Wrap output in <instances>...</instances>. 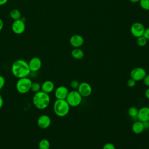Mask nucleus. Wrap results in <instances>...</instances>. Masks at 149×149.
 Listing matches in <instances>:
<instances>
[{
  "label": "nucleus",
  "instance_id": "nucleus-24",
  "mask_svg": "<svg viewBox=\"0 0 149 149\" xmlns=\"http://www.w3.org/2000/svg\"><path fill=\"white\" fill-rule=\"evenodd\" d=\"M79 84H80V83L76 80H73L70 83V86L73 90L77 89L79 86Z\"/></svg>",
  "mask_w": 149,
  "mask_h": 149
},
{
  "label": "nucleus",
  "instance_id": "nucleus-16",
  "mask_svg": "<svg viewBox=\"0 0 149 149\" xmlns=\"http://www.w3.org/2000/svg\"><path fill=\"white\" fill-rule=\"evenodd\" d=\"M132 131L135 134H140L144 130V127L143 126V123L140 120L135 121L132 126Z\"/></svg>",
  "mask_w": 149,
  "mask_h": 149
},
{
  "label": "nucleus",
  "instance_id": "nucleus-36",
  "mask_svg": "<svg viewBox=\"0 0 149 149\" xmlns=\"http://www.w3.org/2000/svg\"><path fill=\"white\" fill-rule=\"evenodd\" d=\"M148 107H149V106H148Z\"/></svg>",
  "mask_w": 149,
  "mask_h": 149
},
{
  "label": "nucleus",
  "instance_id": "nucleus-28",
  "mask_svg": "<svg viewBox=\"0 0 149 149\" xmlns=\"http://www.w3.org/2000/svg\"><path fill=\"white\" fill-rule=\"evenodd\" d=\"M143 36L146 38L147 40H149V27L145 29Z\"/></svg>",
  "mask_w": 149,
  "mask_h": 149
},
{
  "label": "nucleus",
  "instance_id": "nucleus-27",
  "mask_svg": "<svg viewBox=\"0 0 149 149\" xmlns=\"http://www.w3.org/2000/svg\"><path fill=\"white\" fill-rule=\"evenodd\" d=\"M5 84V77L3 76L0 75V91L4 87Z\"/></svg>",
  "mask_w": 149,
  "mask_h": 149
},
{
  "label": "nucleus",
  "instance_id": "nucleus-14",
  "mask_svg": "<svg viewBox=\"0 0 149 149\" xmlns=\"http://www.w3.org/2000/svg\"><path fill=\"white\" fill-rule=\"evenodd\" d=\"M69 42L74 48H80L84 44V38L80 34H74L70 38Z\"/></svg>",
  "mask_w": 149,
  "mask_h": 149
},
{
  "label": "nucleus",
  "instance_id": "nucleus-9",
  "mask_svg": "<svg viewBox=\"0 0 149 149\" xmlns=\"http://www.w3.org/2000/svg\"><path fill=\"white\" fill-rule=\"evenodd\" d=\"M77 91L82 97H87L90 96L92 93V87L89 83L86 81H83L80 83L77 88Z\"/></svg>",
  "mask_w": 149,
  "mask_h": 149
},
{
  "label": "nucleus",
  "instance_id": "nucleus-35",
  "mask_svg": "<svg viewBox=\"0 0 149 149\" xmlns=\"http://www.w3.org/2000/svg\"><path fill=\"white\" fill-rule=\"evenodd\" d=\"M132 3H137V2H139L140 0H129Z\"/></svg>",
  "mask_w": 149,
  "mask_h": 149
},
{
  "label": "nucleus",
  "instance_id": "nucleus-11",
  "mask_svg": "<svg viewBox=\"0 0 149 149\" xmlns=\"http://www.w3.org/2000/svg\"><path fill=\"white\" fill-rule=\"evenodd\" d=\"M31 72H36L38 71L42 66V61L38 57H33L28 62Z\"/></svg>",
  "mask_w": 149,
  "mask_h": 149
},
{
  "label": "nucleus",
  "instance_id": "nucleus-29",
  "mask_svg": "<svg viewBox=\"0 0 149 149\" xmlns=\"http://www.w3.org/2000/svg\"><path fill=\"white\" fill-rule=\"evenodd\" d=\"M143 80L144 84L146 86L149 87V74H146V76H145V77L144 78V79Z\"/></svg>",
  "mask_w": 149,
  "mask_h": 149
},
{
  "label": "nucleus",
  "instance_id": "nucleus-22",
  "mask_svg": "<svg viewBox=\"0 0 149 149\" xmlns=\"http://www.w3.org/2000/svg\"><path fill=\"white\" fill-rule=\"evenodd\" d=\"M137 44L140 47H144L147 42V40L143 36H141L137 38Z\"/></svg>",
  "mask_w": 149,
  "mask_h": 149
},
{
  "label": "nucleus",
  "instance_id": "nucleus-13",
  "mask_svg": "<svg viewBox=\"0 0 149 149\" xmlns=\"http://www.w3.org/2000/svg\"><path fill=\"white\" fill-rule=\"evenodd\" d=\"M137 118L139 120L144 122L149 120V107H143L138 111Z\"/></svg>",
  "mask_w": 149,
  "mask_h": 149
},
{
  "label": "nucleus",
  "instance_id": "nucleus-10",
  "mask_svg": "<svg viewBox=\"0 0 149 149\" xmlns=\"http://www.w3.org/2000/svg\"><path fill=\"white\" fill-rule=\"evenodd\" d=\"M37 123L40 129H45L49 127L51 125V119L48 115H42L38 117Z\"/></svg>",
  "mask_w": 149,
  "mask_h": 149
},
{
  "label": "nucleus",
  "instance_id": "nucleus-26",
  "mask_svg": "<svg viewBox=\"0 0 149 149\" xmlns=\"http://www.w3.org/2000/svg\"><path fill=\"white\" fill-rule=\"evenodd\" d=\"M136 84V81L133 80V79L130 78L127 81V85L128 87H130V88H132V87H134Z\"/></svg>",
  "mask_w": 149,
  "mask_h": 149
},
{
  "label": "nucleus",
  "instance_id": "nucleus-3",
  "mask_svg": "<svg viewBox=\"0 0 149 149\" xmlns=\"http://www.w3.org/2000/svg\"><path fill=\"white\" fill-rule=\"evenodd\" d=\"M70 107L66 100L56 99L54 103L53 109L56 115L59 117H64L69 113Z\"/></svg>",
  "mask_w": 149,
  "mask_h": 149
},
{
  "label": "nucleus",
  "instance_id": "nucleus-4",
  "mask_svg": "<svg viewBox=\"0 0 149 149\" xmlns=\"http://www.w3.org/2000/svg\"><path fill=\"white\" fill-rule=\"evenodd\" d=\"M32 82L31 80L28 77L18 79L16 84V90L20 94L28 93L31 89Z\"/></svg>",
  "mask_w": 149,
  "mask_h": 149
},
{
  "label": "nucleus",
  "instance_id": "nucleus-30",
  "mask_svg": "<svg viewBox=\"0 0 149 149\" xmlns=\"http://www.w3.org/2000/svg\"><path fill=\"white\" fill-rule=\"evenodd\" d=\"M143 126L145 129H149V120L148 121H146L143 122Z\"/></svg>",
  "mask_w": 149,
  "mask_h": 149
},
{
  "label": "nucleus",
  "instance_id": "nucleus-8",
  "mask_svg": "<svg viewBox=\"0 0 149 149\" xmlns=\"http://www.w3.org/2000/svg\"><path fill=\"white\" fill-rule=\"evenodd\" d=\"M11 28L15 34H22L25 31L26 24L24 20L20 19L13 21Z\"/></svg>",
  "mask_w": 149,
  "mask_h": 149
},
{
  "label": "nucleus",
  "instance_id": "nucleus-18",
  "mask_svg": "<svg viewBox=\"0 0 149 149\" xmlns=\"http://www.w3.org/2000/svg\"><path fill=\"white\" fill-rule=\"evenodd\" d=\"M9 15L10 18L13 20L21 19V13L18 9H16L11 10L9 13Z\"/></svg>",
  "mask_w": 149,
  "mask_h": 149
},
{
  "label": "nucleus",
  "instance_id": "nucleus-31",
  "mask_svg": "<svg viewBox=\"0 0 149 149\" xmlns=\"http://www.w3.org/2000/svg\"><path fill=\"white\" fill-rule=\"evenodd\" d=\"M144 95L149 100V87H148V88L146 90L144 93Z\"/></svg>",
  "mask_w": 149,
  "mask_h": 149
},
{
  "label": "nucleus",
  "instance_id": "nucleus-7",
  "mask_svg": "<svg viewBox=\"0 0 149 149\" xmlns=\"http://www.w3.org/2000/svg\"><path fill=\"white\" fill-rule=\"evenodd\" d=\"M144 30V26L141 23L135 22L132 24L130 31L133 36L137 38L143 36Z\"/></svg>",
  "mask_w": 149,
  "mask_h": 149
},
{
  "label": "nucleus",
  "instance_id": "nucleus-23",
  "mask_svg": "<svg viewBox=\"0 0 149 149\" xmlns=\"http://www.w3.org/2000/svg\"><path fill=\"white\" fill-rule=\"evenodd\" d=\"M140 6L146 10H149V0H140Z\"/></svg>",
  "mask_w": 149,
  "mask_h": 149
},
{
  "label": "nucleus",
  "instance_id": "nucleus-12",
  "mask_svg": "<svg viewBox=\"0 0 149 149\" xmlns=\"http://www.w3.org/2000/svg\"><path fill=\"white\" fill-rule=\"evenodd\" d=\"M69 93L68 88L64 86L58 87L55 90V97L57 100H65Z\"/></svg>",
  "mask_w": 149,
  "mask_h": 149
},
{
  "label": "nucleus",
  "instance_id": "nucleus-25",
  "mask_svg": "<svg viewBox=\"0 0 149 149\" xmlns=\"http://www.w3.org/2000/svg\"><path fill=\"white\" fill-rule=\"evenodd\" d=\"M102 149H116V147L113 144L111 143H107L104 145Z\"/></svg>",
  "mask_w": 149,
  "mask_h": 149
},
{
  "label": "nucleus",
  "instance_id": "nucleus-33",
  "mask_svg": "<svg viewBox=\"0 0 149 149\" xmlns=\"http://www.w3.org/2000/svg\"><path fill=\"white\" fill-rule=\"evenodd\" d=\"M8 0H0V6L3 5L8 2Z\"/></svg>",
  "mask_w": 149,
  "mask_h": 149
},
{
  "label": "nucleus",
  "instance_id": "nucleus-15",
  "mask_svg": "<svg viewBox=\"0 0 149 149\" xmlns=\"http://www.w3.org/2000/svg\"><path fill=\"white\" fill-rule=\"evenodd\" d=\"M41 90L49 94L52 93L55 88V85L54 83L51 80H45L41 85Z\"/></svg>",
  "mask_w": 149,
  "mask_h": 149
},
{
  "label": "nucleus",
  "instance_id": "nucleus-5",
  "mask_svg": "<svg viewBox=\"0 0 149 149\" xmlns=\"http://www.w3.org/2000/svg\"><path fill=\"white\" fill-rule=\"evenodd\" d=\"M65 100L70 107H76L81 103L82 97L77 90H73L71 91H69Z\"/></svg>",
  "mask_w": 149,
  "mask_h": 149
},
{
  "label": "nucleus",
  "instance_id": "nucleus-2",
  "mask_svg": "<svg viewBox=\"0 0 149 149\" xmlns=\"http://www.w3.org/2000/svg\"><path fill=\"white\" fill-rule=\"evenodd\" d=\"M50 101L49 94L41 90L36 93L33 97V103L38 109H44L47 108L50 104Z\"/></svg>",
  "mask_w": 149,
  "mask_h": 149
},
{
  "label": "nucleus",
  "instance_id": "nucleus-19",
  "mask_svg": "<svg viewBox=\"0 0 149 149\" xmlns=\"http://www.w3.org/2000/svg\"><path fill=\"white\" fill-rule=\"evenodd\" d=\"M50 143L46 139H41L38 143V148L39 149H49Z\"/></svg>",
  "mask_w": 149,
  "mask_h": 149
},
{
  "label": "nucleus",
  "instance_id": "nucleus-6",
  "mask_svg": "<svg viewBox=\"0 0 149 149\" xmlns=\"http://www.w3.org/2000/svg\"><path fill=\"white\" fill-rule=\"evenodd\" d=\"M146 70L141 67H137L133 68L130 73V78L136 81L143 80L146 76Z\"/></svg>",
  "mask_w": 149,
  "mask_h": 149
},
{
  "label": "nucleus",
  "instance_id": "nucleus-17",
  "mask_svg": "<svg viewBox=\"0 0 149 149\" xmlns=\"http://www.w3.org/2000/svg\"><path fill=\"white\" fill-rule=\"evenodd\" d=\"M72 57L77 60L81 59L84 56V52L82 49H80L79 48H75L71 52Z\"/></svg>",
  "mask_w": 149,
  "mask_h": 149
},
{
  "label": "nucleus",
  "instance_id": "nucleus-1",
  "mask_svg": "<svg viewBox=\"0 0 149 149\" xmlns=\"http://www.w3.org/2000/svg\"><path fill=\"white\" fill-rule=\"evenodd\" d=\"M12 74L17 79L28 77L31 73L29 63L25 60L19 59L15 60L11 66Z\"/></svg>",
  "mask_w": 149,
  "mask_h": 149
},
{
  "label": "nucleus",
  "instance_id": "nucleus-21",
  "mask_svg": "<svg viewBox=\"0 0 149 149\" xmlns=\"http://www.w3.org/2000/svg\"><path fill=\"white\" fill-rule=\"evenodd\" d=\"M41 84L38 82H32L30 90L34 93L41 91Z\"/></svg>",
  "mask_w": 149,
  "mask_h": 149
},
{
  "label": "nucleus",
  "instance_id": "nucleus-20",
  "mask_svg": "<svg viewBox=\"0 0 149 149\" xmlns=\"http://www.w3.org/2000/svg\"><path fill=\"white\" fill-rule=\"evenodd\" d=\"M138 111H139V109H137L136 107H131L128 109V115L132 119H135V118L137 119V116L138 113Z\"/></svg>",
  "mask_w": 149,
  "mask_h": 149
},
{
  "label": "nucleus",
  "instance_id": "nucleus-34",
  "mask_svg": "<svg viewBox=\"0 0 149 149\" xmlns=\"http://www.w3.org/2000/svg\"><path fill=\"white\" fill-rule=\"evenodd\" d=\"M3 23L1 19H0V31L3 29Z\"/></svg>",
  "mask_w": 149,
  "mask_h": 149
},
{
  "label": "nucleus",
  "instance_id": "nucleus-32",
  "mask_svg": "<svg viewBox=\"0 0 149 149\" xmlns=\"http://www.w3.org/2000/svg\"><path fill=\"white\" fill-rule=\"evenodd\" d=\"M3 105V98H2V95L0 94V109L2 107Z\"/></svg>",
  "mask_w": 149,
  "mask_h": 149
}]
</instances>
